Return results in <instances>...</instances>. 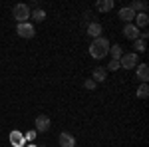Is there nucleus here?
<instances>
[{
    "label": "nucleus",
    "mask_w": 149,
    "mask_h": 147,
    "mask_svg": "<svg viewBox=\"0 0 149 147\" xmlns=\"http://www.w3.org/2000/svg\"><path fill=\"white\" fill-rule=\"evenodd\" d=\"M137 79H141L143 84H147V79H149V66L147 64H137Z\"/></svg>",
    "instance_id": "nucleus-8"
},
{
    "label": "nucleus",
    "mask_w": 149,
    "mask_h": 147,
    "mask_svg": "<svg viewBox=\"0 0 149 147\" xmlns=\"http://www.w3.org/2000/svg\"><path fill=\"white\" fill-rule=\"evenodd\" d=\"M103 32V28H102V24H97V22H90V26H88V34L92 36L93 40L95 38H100Z\"/></svg>",
    "instance_id": "nucleus-9"
},
{
    "label": "nucleus",
    "mask_w": 149,
    "mask_h": 147,
    "mask_svg": "<svg viewBox=\"0 0 149 147\" xmlns=\"http://www.w3.org/2000/svg\"><path fill=\"white\" fill-rule=\"evenodd\" d=\"M135 18H137V24H135L137 28H145V26L149 24V18H147V14H145V12H139V14H135Z\"/></svg>",
    "instance_id": "nucleus-12"
},
{
    "label": "nucleus",
    "mask_w": 149,
    "mask_h": 147,
    "mask_svg": "<svg viewBox=\"0 0 149 147\" xmlns=\"http://www.w3.org/2000/svg\"><path fill=\"white\" fill-rule=\"evenodd\" d=\"M113 8V0H102V2H97V10L100 12H107Z\"/></svg>",
    "instance_id": "nucleus-15"
},
{
    "label": "nucleus",
    "mask_w": 149,
    "mask_h": 147,
    "mask_svg": "<svg viewBox=\"0 0 149 147\" xmlns=\"http://www.w3.org/2000/svg\"><path fill=\"white\" fill-rule=\"evenodd\" d=\"M135 95H137L139 100H145V98L149 95V86L147 84H141V86L137 88V91H135Z\"/></svg>",
    "instance_id": "nucleus-14"
},
{
    "label": "nucleus",
    "mask_w": 149,
    "mask_h": 147,
    "mask_svg": "<svg viewBox=\"0 0 149 147\" xmlns=\"http://www.w3.org/2000/svg\"><path fill=\"white\" fill-rule=\"evenodd\" d=\"M34 125H36V131H48L50 129V117L48 115H38Z\"/></svg>",
    "instance_id": "nucleus-5"
},
{
    "label": "nucleus",
    "mask_w": 149,
    "mask_h": 147,
    "mask_svg": "<svg viewBox=\"0 0 149 147\" xmlns=\"http://www.w3.org/2000/svg\"><path fill=\"white\" fill-rule=\"evenodd\" d=\"M16 32H18V36H20V38H34V34H36L34 26H32L30 22L18 24V26H16Z\"/></svg>",
    "instance_id": "nucleus-4"
},
{
    "label": "nucleus",
    "mask_w": 149,
    "mask_h": 147,
    "mask_svg": "<svg viewBox=\"0 0 149 147\" xmlns=\"http://www.w3.org/2000/svg\"><path fill=\"white\" fill-rule=\"evenodd\" d=\"M32 18H34V20H38V22H42V20L46 18V12L38 8V10H34V12H32Z\"/></svg>",
    "instance_id": "nucleus-17"
},
{
    "label": "nucleus",
    "mask_w": 149,
    "mask_h": 147,
    "mask_svg": "<svg viewBox=\"0 0 149 147\" xmlns=\"http://www.w3.org/2000/svg\"><path fill=\"white\" fill-rule=\"evenodd\" d=\"M137 64H139V60H137V54H135V52L125 54V56H121V60H119V66H121V68H125V70L135 68Z\"/></svg>",
    "instance_id": "nucleus-3"
},
{
    "label": "nucleus",
    "mask_w": 149,
    "mask_h": 147,
    "mask_svg": "<svg viewBox=\"0 0 149 147\" xmlns=\"http://www.w3.org/2000/svg\"><path fill=\"white\" fill-rule=\"evenodd\" d=\"M109 54L113 60H119L121 58V46H109Z\"/></svg>",
    "instance_id": "nucleus-16"
},
{
    "label": "nucleus",
    "mask_w": 149,
    "mask_h": 147,
    "mask_svg": "<svg viewBox=\"0 0 149 147\" xmlns=\"http://www.w3.org/2000/svg\"><path fill=\"white\" fill-rule=\"evenodd\" d=\"M12 16L18 20V24H22V22H28V18L32 16V12H30V8L26 4H16L14 10H12Z\"/></svg>",
    "instance_id": "nucleus-2"
},
{
    "label": "nucleus",
    "mask_w": 149,
    "mask_h": 147,
    "mask_svg": "<svg viewBox=\"0 0 149 147\" xmlns=\"http://www.w3.org/2000/svg\"><path fill=\"white\" fill-rule=\"evenodd\" d=\"M109 52V42L105 40V38H95L92 44H90V56L93 58V60H102V58H105V54Z\"/></svg>",
    "instance_id": "nucleus-1"
},
{
    "label": "nucleus",
    "mask_w": 149,
    "mask_h": 147,
    "mask_svg": "<svg viewBox=\"0 0 149 147\" xmlns=\"http://www.w3.org/2000/svg\"><path fill=\"white\" fill-rule=\"evenodd\" d=\"M105 78H107V70L105 68H95L93 70V82H105Z\"/></svg>",
    "instance_id": "nucleus-11"
},
{
    "label": "nucleus",
    "mask_w": 149,
    "mask_h": 147,
    "mask_svg": "<svg viewBox=\"0 0 149 147\" xmlns=\"http://www.w3.org/2000/svg\"><path fill=\"white\" fill-rule=\"evenodd\" d=\"M123 34H125V38H129V40H137L139 38V28L135 24H125Z\"/></svg>",
    "instance_id": "nucleus-6"
},
{
    "label": "nucleus",
    "mask_w": 149,
    "mask_h": 147,
    "mask_svg": "<svg viewBox=\"0 0 149 147\" xmlns=\"http://www.w3.org/2000/svg\"><path fill=\"white\" fill-rule=\"evenodd\" d=\"M129 8H131V10H133L135 14H137V10H139V12H145V8H147V4H145L143 0H133Z\"/></svg>",
    "instance_id": "nucleus-13"
},
{
    "label": "nucleus",
    "mask_w": 149,
    "mask_h": 147,
    "mask_svg": "<svg viewBox=\"0 0 149 147\" xmlns=\"http://www.w3.org/2000/svg\"><path fill=\"white\" fill-rule=\"evenodd\" d=\"M84 86H86L88 90H93V88H95V82H93V79H86V84H84Z\"/></svg>",
    "instance_id": "nucleus-21"
},
{
    "label": "nucleus",
    "mask_w": 149,
    "mask_h": 147,
    "mask_svg": "<svg viewBox=\"0 0 149 147\" xmlns=\"http://www.w3.org/2000/svg\"><path fill=\"white\" fill-rule=\"evenodd\" d=\"M135 44H133V48H137V52H145V40H141V38H137V40H133Z\"/></svg>",
    "instance_id": "nucleus-18"
},
{
    "label": "nucleus",
    "mask_w": 149,
    "mask_h": 147,
    "mask_svg": "<svg viewBox=\"0 0 149 147\" xmlns=\"http://www.w3.org/2000/svg\"><path fill=\"white\" fill-rule=\"evenodd\" d=\"M10 139H12V141H14V145H20V141H22V135L14 131V133H12V135H10Z\"/></svg>",
    "instance_id": "nucleus-19"
},
{
    "label": "nucleus",
    "mask_w": 149,
    "mask_h": 147,
    "mask_svg": "<svg viewBox=\"0 0 149 147\" xmlns=\"http://www.w3.org/2000/svg\"><path fill=\"white\" fill-rule=\"evenodd\" d=\"M117 68H119V60H111V62L107 64V70H111V72L117 70Z\"/></svg>",
    "instance_id": "nucleus-20"
},
{
    "label": "nucleus",
    "mask_w": 149,
    "mask_h": 147,
    "mask_svg": "<svg viewBox=\"0 0 149 147\" xmlns=\"http://www.w3.org/2000/svg\"><path fill=\"white\" fill-rule=\"evenodd\" d=\"M119 18H121V20H123V22H131V20H133V18H135V12L131 10V8H129V6H127V8H121V10H119Z\"/></svg>",
    "instance_id": "nucleus-10"
},
{
    "label": "nucleus",
    "mask_w": 149,
    "mask_h": 147,
    "mask_svg": "<svg viewBox=\"0 0 149 147\" xmlns=\"http://www.w3.org/2000/svg\"><path fill=\"white\" fill-rule=\"evenodd\" d=\"M60 145L62 147H74L76 145V137L68 133V131H64V133H60Z\"/></svg>",
    "instance_id": "nucleus-7"
}]
</instances>
